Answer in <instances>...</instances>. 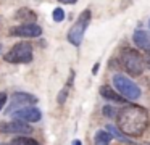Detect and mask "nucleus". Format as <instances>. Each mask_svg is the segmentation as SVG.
I'll use <instances>...</instances> for the list:
<instances>
[{"label":"nucleus","mask_w":150,"mask_h":145,"mask_svg":"<svg viewBox=\"0 0 150 145\" xmlns=\"http://www.w3.org/2000/svg\"><path fill=\"white\" fill-rule=\"evenodd\" d=\"M52 18L55 23H62L63 19H65V10L63 8H55L52 11Z\"/></svg>","instance_id":"f3484780"},{"label":"nucleus","mask_w":150,"mask_h":145,"mask_svg":"<svg viewBox=\"0 0 150 145\" xmlns=\"http://www.w3.org/2000/svg\"><path fill=\"white\" fill-rule=\"evenodd\" d=\"M113 86H115V90L120 95H123L126 100H137L140 97V93H142L140 87L136 82H132L127 76L120 74V73L113 76Z\"/></svg>","instance_id":"7ed1b4c3"},{"label":"nucleus","mask_w":150,"mask_h":145,"mask_svg":"<svg viewBox=\"0 0 150 145\" xmlns=\"http://www.w3.org/2000/svg\"><path fill=\"white\" fill-rule=\"evenodd\" d=\"M111 134L107 131H97L94 135V144L95 145H110Z\"/></svg>","instance_id":"f8f14e48"},{"label":"nucleus","mask_w":150,"mask_h":145,"mask_svg":"<svg viewBox=\"0 0 150 145\" xmlns=\"http://www.w3.org/2000/svg\"><path fill=\"white\" fill-rule=\"evenodd\" d=\"M33 45L29 42H18L10 48V52L4 55V60L7 63H31L33 61Z\"/></svg>","instance_id":"20e7f679"},{"label":"nucleus","mask_w":150,"mask_h":145,"mask_svg":"<svg viewBox=\"0 0 150 145\" xmlns=\"http://www.w3.org/2000/svg\"><path fill=\"white\" fill-rule=\"evenodd\" d=\"M107 132H110L111 134V137H116L118 140H121V142H124V144H132L131 142V139H127V137H124V134L120 131L118 127H115L113 124H107V129H105Z\"/></svg>","instance_id":"ddd939ff"},{"label":"nucleus","mask_w":150,"mask_h":145,"mask_svg":"<svg viewBox=\"0 0 150 145\" xmlns=\"http://www.w3.org/2000/svg\"><path fill=\"white\" fill-rule=\"evenodd\" d=\"M118 129L124 135L129 137H139L149 126V113L145 108L137 105H127L118 111L116 116Z\"/></svg>","instance_id":"f257e3e1"},{"label":"nucleus","mask_w":150,"mask_h":145,"mask_svg":"<svg viewBox=\"0 0 150 145\" xmlns=\"http://www.w3.org/2000/svg\"><path fill=\"white\" fill-rule=\"evenodd\" d=\"M0 52H2V45H0Z\"/></svg>","instance_id":"393cba45"},{"label":"nucleus","mask_w":150,"mask_h":145,"mask_svg":"<svg viewBox=\"0 0 150 145\" xmlns=\"http://www.w3.org/2000/svg\"><path fill=\"white\" fill-rule=\"evenodd\" d=\"M15 18L16 19H26V21H36L37 16H36V13L29 8H20L18 13L15 15Z\"/></svg>","instance_id":"4468645a"},{"label":"nucleus","mask_w":150,"mask_h":145,"mask_svg":"<svg viewBox=\"0 0 150 145\" xmlns=\"http://www.w3.org/2000/svg\"><path fill=\"white\" fill-rule=\"evenodd\" d=\"M121 64L129 76H140L144 73V66H145L144 58L134 48H126L121 53Z\"/></svg>","instance_id":"f03ea898"},{"label":"nucleus","mask_w":150,"mask_h":145,"mask_svg":"<svg viewBox=\"0 0 150 145\" xmlns=\"http://www.w3.org/2000/svg\"><path fill=\"white\" fill-rule=\"evenodd\" d=\"M10 145H40L37 140H34V139L31 137H26V135H21V137H16L11 140Z\"/></svg>","instance_id":"2eb2a0df"},{"label":"nucleus","mask_w":150,"mask_h":145,"mask_svg":"<svg viewBox=\"0 0 150 145\" xmlns=\"http://www.w3.org/2000/svg\"><path fill=\"white\" fill-rule=\"evenodd\" d=\"M5 103H7V93H5V92H0V110L5 106Z\"/></svg>","instance_id":"6ab92c4d"},{"label":"nucleus","mask_w":150,"mask_h":145,"mask_svg":"<svg viewBox=\"0 0 150 145\" xmlns=\"http://www.w3.org/2000/svg\"><path fill=\"white\" fill-rule=\"evenodd\" d=\"M132 40L136 44V47L142 48L145 52H150V34L147 31H142V29L136 31L132 35Z\"/></svg>","instance_id":"9d476101"},{"label":"nucleus","mask_w":150,"mask_h":145,"mask_svg":"<svg viewBox=\"0 0 150 145\" xmlns=\"http://www.w3.org/2000/svg\"><path fill=\"white\" fill-rule=\"evenodd\" d=\"M0 145H10V144H0Z\"/></svg>","instance_id":"b1692460"},{"label":"nucleus","mask_w":150,"mask_h":145,"mask_svg":"<svg viewBox=\"0 0 150 145\" xmlns=\"http://www.w3.org/2000/svg\"><path fill=\"white\" fill-rule=\"evenodd\" d=\"M100 95L103 97V98L111 100V102H116V103H124V102H126V98H123V95H120V93H118L115 89H111L110 86H103V87H102V89H100Z\"/></svg>","instance_id":"9b49d317"},{"label":"nucleus","mask_w":150,"mask_h":145,"mask_svg":"<svg viewBox=\"0 0 150 145\" xmlns=\"http://www.w3.org/2000/svg\"><path fill=\"white\" fill-rule=\"evenodd\" d=\"M13 119L16 121H23V122H37L40 118H42V113H40L39 108L36 106H26V108H21L18 111L11 113Z\"/></svg>","instance_id":"1a4fd4ad"},{"label":"nucleus","mask_w":150,"mask_h":145,"mask_svg":"<svg viewBox=\"0 0 150 145\" xmlns=\"http://www.w3.org/2000/svg\"><path fill=\"white\" fill-rule=\"evenodd\" d=\"M58 2H62V3H76L78 0H58Z\"/></svg>","instance_id":"4be33fe9"},{"label":"nucleus","mask_w":150,"mask_h":145,"mask_svg":"<svg viewBox=\"0 0 150 145\" xmlns=\"http://www.w3.org/2000/svg\"><path fill=\"white\" fill-rule=\"evenodd\" d=\"M98 68H100V63H95L94 68H92V74H97L98 73Z\"/></svg>","instance_id":"412c9836"},{"label":"nucleus","mask_w":150,"mask_h":145,"mask_svg":"<svg viewBox=\"0 0 150 145\" xmlns=\"http://www.w3.org/2000/svg\"><path fill=\"white\" fill-rule=\"evenodd\" d=\"M144 63H145V66L150 69V52H147L145 57H144Z\"/></svg>","instance_id":"aec40b11"},{"label":"nucleus","mask_w":150,"mask_h":145,"mask_svg":"<svg viewBox=\"0 0 150 145\" xmlns=\"http://www.w3.org/2000/svg\"><path fill=\"white\" fill-rule=\"evenodd\" d=\"M68 90H69V87L66 86L65 89H62L58 92V97H57V102H58V105H63V103L66 102V97H68Z\"/></svg>","instance_id":"a211bd4d"},{"label":"nucleus","mask_w":150,"mask_h":145,"mask_svg":"<svg viewBox=\"0 0 150 145\" xmlns=\"http://www.w3.org/2000/svg\"><path fill=\"white\" fill-rule=\"evenodd\" d=\"M118 111H120V110H116L115 106H110V105L103 106V116H107V118H110V119L116 118V116H118Z\"/></svg>","instance_id":"dca6fc26"},{"label":"nucleus","mask_w":150,"mask_h":145,"mask_svg":"<svg viewBox=\"0 0 150 145\" xmlns=\"http://www.w3.org/2000/svg\"><path fill=\"white\" fill-rule=\"evenodd\" d=\"M8 34L15 35V37H40L42 28L36 23H23V24L13 26L8 31Z\"/></svg>","instance_id":"0eeeda50"},{"label":"nucleus","mask_w":150,"mask_h":145,"mask_svg":"<svg viewBox=\"0 0 150 145\" xmlns=\"http://www.w3.org/2000/svg\"><path fill=\"white\" fill-rule=\"evenodd\" d=\"M37 97L33 95V93H28V92H16L13 93V98H11L10 106L7 108V115H11V113L18 111L21 108H26V106H34L37 103Z\"/></svg>","instance_id":"423d86ee"},{"label":"nucleus","mask_w":150,"mask_h":145,"mask_svg":"<svg viewBox=\"0 0 150 145\" xmlns=\"http://www.w3.org/2000/svg\"><path fill=\"white\" fill-rule=\"evenodd\" d=\"M73 145H82V144H81V140H78V139H76V140H73Z\"/></svg>","instance_id":"5701e85b"},{"label":"nucleus","mask_w":150,"mask_h":145,"mask_svg":"<svg viewBox=\"0 0 150 145\" xmlns=\"http://www.w3.org/2000/svg\"><path fill=\"white\" fill-rule=\"evenodd\" d=\"M0 132L2 134H20L26 135L33 132V127L23 121H11V122H0Z\"/></svg>","instance_id":"6e6552de"},{"label":"nucleus","mask_w":150,"mask_h":145,"mask_svg":"<svg viewBox=\"0 0 150 145\" xmlns=\"http://www.w3.org/2000/svg\"><path fill=\"white\" fill-rule=\"evenodd\" d=\"M91 10H84V11L79 15V18L76 19V23L69 28V31H68V40H69V44H73L74 47H79L81 45V42H82V39H84V32H86V29H87V26H89V23H91Z\"/></svg>","instance_id":"39448f33"}]
</instances>
